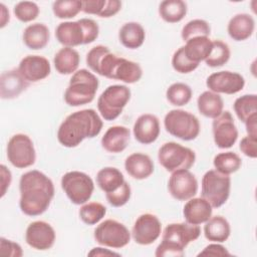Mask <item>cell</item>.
<instances>
[{
    "instance_id": "6da1fadb",
    "label": "cell",
    "mask_w": 257,
    "mask_h": 257,
    "mask_svg": "<svg viewBox=\"0 0 257 257\" xmlns=\"http://www.w3.org/2000/svg\"><path fill=\"white\" fill-rule=\"evenodd\" d=\"M19 207L23 214L35 217L43 214L54 197L53 182L38 170L28 171L19 180Z\"/></svg>"
},
{
    "instance_id": "7a4b0ae2",
    "label": "cell",
    "mask_w": 257,
    "mask_h": 257,
    "mask_svg": "<svg viewBox=\"0 0 257 257\" xmlns=\"http://www.w3.org/2000/svg\"><path fill=\"white\" fill-rule=\"evenodd\" d=\"M103 122L92 108L74 111L67 115L57 131V140L65 148H75L85 139H92L101 132Z\"/></svg>"
},
{
    "instance_id": "3957f363",
    "label": "cell",
    "mask_w": 257,
    "mask_h": 257,
    "mask_svg": "<svg viewBox=\"0 0 257 257\" xmlns=\"http://www.w3.org/2000/svg\"><path fill=\"white\" fill-rule=\"evenodd\" d=\"M201 235L199 225L183 223L169 224L163 232L162 242L158 245L155 255L157 257H182L184 249Z\"/></svg>"
},
{
    "instance_id": "277c9868",
    "label": "cell",
    "mask_w": 257,
    "mask_h": 257,
    "mask_svg": "<svg viewBox=\"0 0 257 257\" xmlns=\"http://www.w3.org/2000/svg\"><path fill=\"white\" fill-rule=\"evenodd\" d=\"M99 34L98 24L89 18L77 21H65L57 25L55 37L64 47H74L81 44L92 43Z\"/></svg>"
},
{
    "instance_id": "5b68a950",
    "label": "cell",
    "mask_w": 257,
    "mask_h": 257,
    "mask_svg": "<svg viewBox=\"0 0 257 257\" xmlns=\"http://www.w3.org/2000/svg\"><path fill=\"white\" fill-rule=\"evenodd\" d=\"M99 85L98 78L85 68L75 71L69 79L64 92V101L69 106H80L90 103Z\"/></svg>"
},
{
    "instance_id": "8992f818",
    "label": "cell",
    "mask_w": 257,
    "mask_h": 257,
    "mask_svg": "<svg viewBox=\"0 0 257 257\" xmlns=\"http://www.w3.org/2000/svg\"><path fill=\"white\" fill-rule=\"evenodd\" d=\"M131 89L123 84L107 86L97 98V109L104 120H114L131 99Z\"/></svg>"
},
{
    "instance_id": "52a82bcc",
    "label": "cell",
    "mask_w": 257,
    "mask_h": 257,
    "mask_svg": "<svg viewBox=\"0 0 257 257\" xmlns=\"http://www.w3.org/2000/svg\"><path fill=\"white\" fill-rule=\"evenodd\" d=\"M164 125L171 136L183 141H193L200 134V121L196 115L184 109H172L164 118Z\"/></svg>"
},
{
    "instance_id": "ba28073f",
    "label": "cell",
    "mask_w": 257,
    "mask_h": 257,
    "mask_svg": "<svg viewBox=\"0 0 257 257\" xmlns=\"http://www.w3.org/2000/svg\"><path fill=\"white\" fill-rule=\"evenodd\" d=\"M231 189V179L229 175H224L216 170L207 171L202 178L201 195L213 208L223 206L229 196Z\"/></svg>"
},
{
    "instance_id": "9c48e42d",
    "label": "cell",
    "mask_w": 257,
    "mask_h": 257,
    "mask_svg": "<svg viewBox=\"0 0 257 257\" xmlns=\"http://www.w3.org/2000/svg\"><path fill=\"white\" fill-rule=\"evenodd\" d=\"M158 160L166 171L173 173L178 170H189L195 164L196 154L181 144L168 142L159 149Z\"/></svg>"
},
{
    "instance_id": "30bf717a",
    "label": "cell",
    "mask_w": 257,
    "mask_h": 257,
    "mask_svg": "<svg viewBox=\"0 0 257 257\" xmlns=\"http://www.w3.org/2000/svg\"><path fill=\"white\" fill-rule=\"evenodd\" d=\"M60 184L63 192L74 205L85 204L94 191L92 179L87 174L79 171L65 173L61 178Z\"/></svg>"
},
{
    "instance_id": "8fae6325",
    "label": "cell",
    "mask_w": 257,
    "mask_h": 257,
    "mask_svg": "<svg viewBox=\"0 0 257 257\" xmlns=\"http://www.w3.org/2000/svg\"><path fill=\"white\" fill-rule=\"evenodd\" d=\"M132 233L120 222L107 219L101 222L94 229L93 237L102 246L119 249L126 246L131 241Z\"/></svg>"
},
{
    "instance_id": "7c38bea8",
    "label": "cell",
    "mask_w": 257,
    "mask_h": 257,
    "mask_svg": "<svg viewBox=\"0 0 257 257\" xmlns=\"http://www.w3.org/2000/svg\"><path fill=\"white\" fill-rule=\"evenodd\" d=\"M7 159L17 169H25L34 165L36 152L32 140L24 134H16L7 144Z\"/></svg>"
},
{
    "instance_id": "4fadbf2b",
    "label": "cell",
    "mask_w": 257,
    "mask_h": 257,
    "mask_svg": "<svg viewBox=\"0 0 257 257\" xmlns=\"http://www.w3.org/2000/svg\"><path fill=\"white\" fill-rule=\"evenodd\" d=\"M171 196L178 201H188L198 192V181L189 170H178L172 173L168 181Z\"/></svg>"
},
{
    "instance_id": "5bb4252c",
    "label": "cell",
    "mask_w": 257,
    "mask_h": 257,
    "mask_svg": "<svg viewBox=\"0 0 257 257\" xmlns=\"http://www.w3.org/2000/svg\"><path fill=\"white\" fill-rule=\"evenodd\" d=\"M161 233V221L156 215L151 213H145L139 216L132 229V236L135 242L145 246L157 241Z\"/></svg>"
},
{
    "instance_id": "9a60e30c",
    "label": "cell",
    "mask_w": 257,
    "mask_h": 257,
    "mask_svg": "<svg viewBox=\"0 0 257 257\" xmlns=\"http://www.w3.org/2000/svg\"><path fill=\"white\" fill-rule=\"evenodd\" d=\"M212 132L215 145L220 149H229L238 139V130L233 115L229 110L222 111L212 122Z\"/></svg>"
},
{
    "instance_id": "2e32d148",
    "label": "cell",
    "mask_w": 257,
    "mask_h": 257,
    "mask_svg": "<svg viewBox=\"0 0 257 257\" xmlns=\"http://www.w3.org/2000/svg\"><path fill=\"white\" fill-rule=\"evenodd\" d=\"M206 85L209 90L218 94H234L244 88L245 79L238 72L222 70L210 74L206 79Z\"/></svg>"
},
{
    "instance_id": "e0dca14e",
    "label": "cell",
    "mask_w": 257,
    "mask_h": 257,
    "mask_svg": "<svg viewBox=\"0 0 257 257\" xmlns=\"http://www.w3.org/2000/svg\"><path fill=\"white\" fill-rule=\"evenodd\" d=\"M56 234L50 224L44 221L30 223L25 232V241L33 249L45 251L50 249L55 242Z\"/></svg>"
},
{
    "instance_id": "ac0fdd59",
    "label": "cell",
    "mask_w": 257,
    "mask_h": 257,
    "mask_svg": "<svg viewBox=\"0 0 257 257\" xmlns=\"http://www.w3.org/2000/svg\"><path fill=\"white\" fill-rule=\"evenodd\" d=\"M118 56L104 45L92 47L86 54V64L95 73L110 79L112 69Z\"/></svg>"
},
{
    "instance_id": "d6986e66",
    "label": "cell",
    "mask_w": 257,
    "mask_h": 257,
    "mask_svg": "<svg viewBox=\"0 0 257 257\" xmlns=\"http://www.w3.org/2000/svg\"><path fill=\"white\" fill-rule=\"evenodd\" d=\"M18 70L29 82L45 79L51 72L49 60L41 55H27L19 63Z\"/></svg>"
},
{
    "instance_id": "ffe728a7",
    "label": "cell",
    "mask_w": 257,
    "mask_h": 257,
    "mask_svg": "<svg viewBox=\"0 0 257 257\" xmlns=\"http://www.w3.org/2000/svg\"><path fill=\"white\" fill-rule=\"evenodd\" d=\"M159 118L152 113H144L135 121L133 133L135 139L143 145H150L160 136Z\"/></svg>"
},
{
    "instance_id": "44dd1931",
    "label": "cell",
    "mask_w": 257,
    "mask_h": 257,
    "mask_svg": "<svg viewBox=\"0 0 257 257\" xmlns=\"http://www.w3.org/2000/svg\"><path fill=\"white\" fill-rule=\"evenodd\" d=\"M28 86L29 81L21 75L18 68L10 69L1 73L0 95L2 99H13L18 97Z\"/></svg>"
},
{
    "instance_id": "7402d4cb",
    "label": "cell",
    "mask_w": 257,
    "mask_h": 257,
    "mask_svg": "<svg viewBox=\"0 0 257 257\" xmlns=\"http://www.w3.org/2000/svg\"><path fill=\"white\" fill-rule=\"evenodd\" d=\"M213 207L204 198H191L183 209V215L187 223L200 225L206 223L212 217Z\"/></svg>"
},
{
    "instance_id": "603a6c76",
    "label": "cell",
    "mask_w": 257,
    "mask_h": 257,
    "mask_svg": "<svg viewBox=\"0 0 257 257\" xmlns=\"http://www.w3.org/2000/svg\"><path fill=\"white\" fill-rule=\"evenodd\" d=\"M131 132L126 126L113 125L107 128L101 138V147L108 153L118 154L124 151L128 145Z\"/></svg>"
},
{
    "instance_id": "cb8c5ba5",
    "label": "cell",
    "mask_w": 257,
    "mask_h": 257,
    "mask_svg": "<svg viewBox=\"0 0 257 257\" xmlns=\"http://www.w3.org/2000/svg\"><path fill=\"white\" fill-rule=\"evenodd\" d=\"M124 169L132 178L136 180H145L154 173L155 165L148 155L134 153L125 159Z\"/></svg>"
},
{
    "instance_id": "d4e9b609",
    "label": "cell",
    "mask_w": 257,
    "mask_h": 257,
    "mask_svg": "<svg viewBox=\"0 0 257 257\" xmlns=\"http://www.w3.org/2000/svg\"><path fill=\"white\" fill-rule=\"evenodd\" d=\"M255 29L254 18L247 13L234 15L228 22L227 31L235 41H243L251 37Z\"/></svg>"
},
{
    "instance_id": "484cf974",
    "label": "cell",
    "mask_w": 257,
    "mask_h": 257,
    "mask_svg": "<svg viewBox=\"0 0 257 257\" xmlns=\"http://www.w3.org/2000/svg\"><path fill=\"white\" fill-rule=\"evenodd\" d=\"M143 76V69L139 63L118 57L113 67L110 79L120 80L124 83L138 82Z\"/></svg>"
},
{
    "instance_id": "4316f807",
    "label": "cell",
    "mask_w": 257,
    "mask_h": 257,
    "mask_svg": "<svg viewBox=\"0 0 257 257\" xmlns=\"http://www.w3.org/2000/svg\"><path fill=\"white\" fill-rule=\"evenodd\" d=\"M24 44L31 50L43 49L49 42L50 32L43 23H33L28 25L22 34Z\"/></svg>"
},
{
    "instance_id": "83f0119b",
    "label": "cell",
    "mask_w": 257,
    "mask_h": 257,
    "mask_svg": "<svg viewBox=\"0 0 257 257\" xmlns=\"http://www.w3.org/2000/svg\"><path fill=\"white\" fill-rule=\"evenodd\" d=\"M212 44L213 41L208 36H196L186 41L184 53L190 61L199 64L210 54Z\"/></svg>"
},
{
    "instance_id": "f1b7e54d",
    "label": "cell",
    "mask_w": 257,
    "mask_h": 257,
    "mask_svg": "<svg viewBox=\"0 0 257 257\" xmlns=\"http://www.w3.org/2000/svg\"><path fill=\"white\" fill-rule=\"evenodd\" d=\"M79 62V53L72 47H63L59 49L53 58V64L56 71L62 75L73 74L77 71Z\"/></svg>"
},
{
    "instance_id": "f546056e",
    "label": "cell",
    "mask_w": 257,
    "mask_h": 257,
    "mask_svg": "<svg viewBox=\"0 0 257 257\" xmlns=\"http://www.w3.org/2000/svg\"><path fill=\"white\" fill-rule=\"evenodd\" d=\"M119 42L127 49L140 48L146 39L144 27L138 22H126L118 31Z\"/></svg>"
},
{
    "instance_id": "4dcf8cb0",
    "label": "cell",
    "mask_w": 257,
    "mask_h": 257,
    "mask_svg": "<svg viewBox=\"0 0 257 257\" xmlns=\"http://www.w3.org/2000/svg\"><path fill=\"white\" fill-rule=\"evenodd\" d=\"M81 11L84 13L97 15L102 18L114 16L121 8L119 0H84L81 1Z\"/></svg>"
},
{
    "instance_id": "1f68e13d",
    "label": "cell",
    "mask_w": 257,
    "mask_h": 257,
    "mask_svg": "<svg viewBox=\"0 0 257 257\" xmlns=\"http://www.w3.org/2000/svg\"><path fill=\"white\" fill-rule=\"evenodd\" d=\"M197 106L202 115L214 119L222 113L224 102L220 94L206 90L198 96Z\"/></svg>"
},
{
    "instance_id": "d6a6232c",
    "label": "cell",
    "mask_w": 257,
    "mask_h": 257,
    "mask_svg": "<svg viewBox=\"0 0 257 257\" xmlns=\"http://www.w3.org/2000/svg\"><path fill=\"white\" fill-rule=\"evenodd\" d=\"M231 233V227L227 219L222 216L211 217L204 226V235L207 240L223 243L225 242Z\"/></svg>"
},
{
    "instance_id": "836d02e7",
    "label": "cell",
    "mask_w": 257,
    "mask_h": 257,
    "mask_svg": "<svg viewBox=\"0 0 257 257\" xmlns=\"http://www.w3.org/2000/svg\"><path fill=\"white\" fill-rule=\"evenodd\" d=\"M122 173L114 167H105L96 174V184L105 194L117 190L123 183Z\"/></svg>"
},
{
    "instance_id": "e575fe53",
    "label": "cell",
    "mask_w": 257,
    "mask_h": 257,
    "mask_svg": "<svg viewBox=\"0 0 257 257\" xmlns=\"http://www.w3.org/2000/svg\"><path fill=\"white\" fill-rule=\"evenodd\" d=\"M187 11V3L182 0H165L159 5V14L168 23L180 22L186 16Z\"/></svg>"
},
{
    "instance_id": "d590c367",
    "label": "cell",
    "mask_w": 257,
    "mask_h": 257,
    "mask_svg": "<svg viewBox=\"0 0 257 257\" xmlns=\"http://www.w3.org/2000/svg\"><path fill=\"white\" fill-rule=\"evenodd\" d=\"M213 165L217 172L224 175H231L240 169L242 160L236 153L225 152L214 157Z\"/></svg>"
},
{
    "instance_id": "8d00e7d4",
    "label": "cell",
    "mask_w": 257,
    "mask_h": 257,
    "mask_svg": "<svg viewBox=\"0 0 257 257\" xmlns=\"http://www.w3.org/2000/svg\"><path fill=\"white\" fill-rule=\"evenodd\" d=\"M233 108L237 117L245 122L251 115L257 114V95L254 93L244 94L236 98Z\"/></svg>"
},
{
    "instance_id": "74e56055",
    "label": "cell",
    "mask_w": 257,
    "mask_h": 257,
    "mask_svg": "<svg viewBox=\"0 0 257 257\" xmlns=\"http://www.w3.org/2000/svg\"><path fill=\"white\" fill-rule=\"evenodd\" d=\"M192 94L191 87L184 82H175L171 84L166 91L167 100L175 106H183L189 103Z\"/></svg>"
},
{
    "instance_id": "f35d334b",
    "label": "cell",
    "mask_w": 257,
    "mask_h": 257,
    "mask_svg": "<svg viewBox=\"0 0 257 257\" xmlns=\"http://www.w3.org/2000/svg\"><path fill=\"white\" fill-rule=\"evenodd\" d=\"M230 55L231 52L227 43L222 40H214L211 52L205 62L210 67H220L229 61Z\"/></svg>"
},
{
    "instance_id": "ab89813d",
    "label": "cell",
    "mask_w": 257,
    "mask_h": 257,
    "mask_svg": "<svg viewBox=\"0 0 257 257\" xmlns=\"http://www.w3.org/2000/svg\"><path fill=\"white\" fill-rule=\"evenodd\" d=\"M106 214L104 205L98 202H89L83 204L79 209V217L86 225L97 224Z\"/></svg>"
},
{
    "instance_id": "60d3db41",
    "label": "cell",
    "mask_w": 257,
    "mask_h": 257,
    "mask_svg": "<svg viewBox=\"0 0 257 257\" xmlns=\"http://www.w3.org/2000/svg\"><path fill=\"white\" fill-rule=\"evenodd\" d=\"M81 7L79 0H57L52 4V11L56 18L70 19L81 11Z\"/></svg>"
},
{
    "instance_id": "b9f144b4",
    "label": "cell",
    "mask_w": 257,
    "mask_h": 257,
    "mask_svg": "<svg viewBox=\"0 0 257 257\" xmlns=\"http://www.w3.org/2000/svg\"><path fill=\"white\" fill-rule=\"evenodd\" d=\"M211 34L210 24L203 19H193L182 28L181 36L184 41L196 36H208Z\"/></svg>"
},
{
    "instance_id": "7bdbcfd3",
    "label": "cell",
    "mask_w": 257,
    "mask_h": 257,
    "mask_svg": "<svg viewBox=\"0 0 257 257\" xmlns=\"http://www.w3.org/2000/svg\"><path fill=\"white\" fill-rule=\"evenodd\" d=\"M15 17L21 22H30L35 20L39 15V7L32 1H20L13 9Z\"/></svg>"
},
{
    "instance_id": "ee69618b",
    "label": "cell",
    "mask_w": 257,
    "mask_h": 257,
    "mask_svg": "<svg viewBox=\"0 0 257 257\" xmlns=\"http://www.w3.org/2000/svg\"><path fill=\"white\" fill-rule=\"evenodd\" d=\"M172 66L173 68L179 72V73H190L192 71H194L199 64L190 61L185 53H184V47L181 46L178 50L175 51V53L173 54L172 57Z\"/></svg>"
},
{
    "instance_id": "f6af8a7d",
    "label": "cell",
    "mask_w": 257,
    "mask_h": 257,
    "mask_svg": "<svg viewBox=\"0 0 257 257\" xmlns=\"http://www.w3.org/2000/svg\"><path fill=\"white\" fill-rule=\"evenodd\" d=\"M131 186L128 185L127 182H124L117 190L110 193H106L105 198L110 206L118 208L122 207L128 202V200L131 199Z\"/></svg>"
},
{
    "instance_id": "bcb514c9",
    "label": "cell",
    "mask_w": 257,
    "mask_h": 257,
    "mask_svg": "<svg viewBox=\"0 0 257 257\" xmlns=\"http://www.w3.org/2000/svg\"><path fill=\"white\" fill-rule=\"evenodd\" d=\"M0 253L8 257H21L23 255L22 248L18 243L4 237L0 238Z\"/></svg>"
},
{
    "instance_id": "7dc6e473",
    "label": "cell",
    "mask_w": 257,
    "mask_h": 257,
    "mask_svg": "<svg viewBox=\"0 0 257 257\" xmlns=\"http://www.w3.org/2000/svg\"><path fill=\"white\" fill-rule=\"evenodd\" d=\"M239 149L246 157L255 159L257 157V137L247 135L241 140Z\"/></svg>"
},
{
    "instance_id": "c3c4849f",
    "label": "cell",
    "mask_w": 257,
    "mask_h": 257,
    "mask_svg": "<svg viewBox=\"0 0 257 257\" xmlns=\"http://www.w3.org/2000/svg\"><path fill=\"white\" fill-rule=\"evenodd\" d=\"M198 256H231V253L226 249V247L215 242L206 246Z\"/></svg>"
},
{
    "instance_id": "681fc988",
    "label": "cell",
    "mask_w": 257,
    "mask_h": 257,
    "mask_svg": "<svg viewBox=\"0 0 257 257\" xmlns=\"http://www.w3.org/2000/svg\"><path fill=\"white\" fill-rule=\"evenodd\" d=\"M0 173H1V197H4L7 189L9 188L11 181H12V175L11 172L6 168L5 165L0 166Z\"/></svg>"
},
{
    "instance_id": "f907efd6",
    "label": "cell",
    "mask_w": 257,
    "mask_h": 257,
    "mask_svg": "<svg viewBox=\"0 0 257 257\" xmlns=\"http://www.w3.org/2000/svg\"><path fill=\"white\" fill-rule=\"evenodd\" d=\"M244 123L247 134L252 137H257V114L251 115Z\"/></svg>"
},
{
    "instance_id": "816d5d0a",
    "label": "cell",
    "mask_w": 257,
    "mask_h": 257,
    "mask_svg": "<svg viewBox=\"0 0 257 257\" xmlns=\"http://www.w3.org/2000/svg\"><path fill=\"white\" fill-rule=\"evenodd\" d=\"M88 256H120L119 253L110 251L108 249L105 248H101V247H95L93 248L91 251L88 252L87 254Z\"/></svg>"
},
{
    "instance_id": "f5cc1de1",
    "label": "cell",
    "mask_w": 257,
    "mask_h": 257,
    "mask_svg": "<svg viewBox=\"0 0 257 257\" xmlns=\"http://www.w3.org/2000/svg\"><path fill=\"white\" fill-rule=\"evenodd\" d=\"M0 7H1V15H2L1 16V25H0V27L3 28L9 22L10 16H9V11L7 10V8L5 7V5L3 3L0 4Z\"/></svg>"
}]
</instances>
